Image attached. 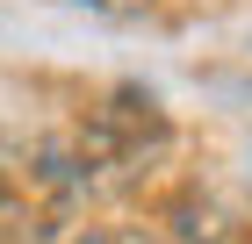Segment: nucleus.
Masks as SVG:
<instances>
[{"label": "nucleus", "instance_id": "obj_1", "mask_svg": "<svg viewBox=\"0 0 252 244\" xmlns=\"http://www.w3.org/2000/svg\"><path fill=\"white\" fill-rule=\"evenodd\" d=\"M65 158H72V172H79L87 194L123 201L144 180H158V165L173 158V115L158 108L144 86H108L101 101H87Z\"/></svg>", "mask_w": 252, "mask_h": 244}, {"label": "nucleus", "instance_id": "obj_2", "mask_svg": "<svg viewBox=\"0 0 252 244\" xmlns=\"http://www.w3.org/2000/svg\"><path fill=\"white\" fill-rule=\"evenodd\" d=\"M87 201L65 144H15L0 165V237L7 244H58L72 237V216Z\"/></svg>", "mask_w": 252, "mask_h": 244}, {"label": "nucleus", "instance_id": "obj_3", "mask_svg": "<svg viewBox=\"0 0 252 244\" xmlns=\"http://www.w3.org/2000/svg\"><path fill=\"white\" fill-rule=\"evenodd\" d=\"M72 244H173L166 230H144V223H101V230H79Z\"/></svg>", "mask_w": 252, "mask_h": 244}, {"label": "nucleus", "instance_id": "obj_4", "mask_svg": "<svg viewBox=\"0 0 252 244\" xmlns=\"http://www.w3.org/2000/svg\"><path fill=\"white\" fill-rule=\"evenodd\" d=\"M79 7H94V15H108V22H137V15H158L166 0H79Z\"/></svg>", "mask_w": 252, "mask_h": 244}]
</instances>
